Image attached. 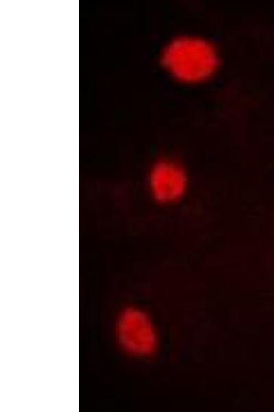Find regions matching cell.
<instances>
[{
  "label": "cell",
  "instance_id": "1",
  "mask_svg": "<svg viewBox=\"0 0 274 412\" xmlns=\"http://www.w3.org/2000/svg\"><path fill=\"white\" fill-rule=\"evenodd\" d=\"M162 60L173 77L188 83L208 79L219 64L214 46L203 38L192 36L172 41L164 49Z\"/></svg>",
  "mask_w": 274,
  "mask_h": 412
},
{
  "label": "cell",
  "instance_id": "2",
  "mask_svg": "<svg viewBox=\"0 0 274 412\" xmlns=\"http://www.w3.org/2000/svg\"><path fill=\"white\" fill-rule=\"evenodd\" d=\"M116 334L121 349L134 356H149L158 346V334L152 319L138 308L122 312L116 322Z\"/></svg>",
  "mask_w": 274,
  "mask_h": 412
},
{
  "label": "cell",
  "instance_id": "3",
  "mask_svg": "<svg viewBox=\"0 0 274 412\" xmlns=\"http://www.w3.org/2000/svg\"><path fill=\"white\" fill-rule=\"evenodd\" d=\"M148 185L155 201L163 205H171L186 194L188 178L184 168L177 161L164 159L157 161L151 168Z\"/></svg>",
  "mask_w": 274,
  "mask_h": 412
}]
</instances>
